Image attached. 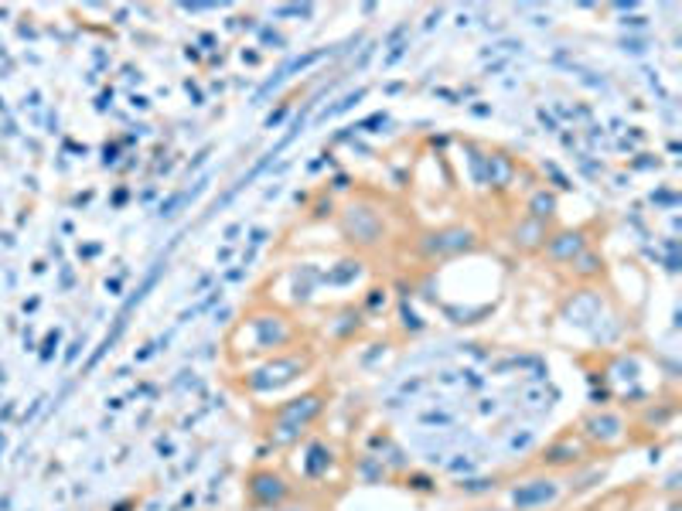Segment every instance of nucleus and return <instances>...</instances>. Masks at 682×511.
Instances as JSON below:
<instances>
[{
	"instance_id": "obj_1",
	"label": "nucleus",
	"mask_w": 682,
	"mask_h": 511,
	"mask_svg": "<svg viewBox=\"0 0 682 511\" xmlns=\"http://www.w3.org/2000/svg\"><path fill=\"white\" fill-rule=\"evenodd\" d=\"M539 487H529V491H515V505L519 508H529V505H539V501H549V497L556 495L549 484H543V480H536Z\"/></svg>"
}]
</instances>
